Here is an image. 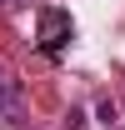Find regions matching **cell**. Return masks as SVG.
I'll list each match as a JSON object with an SVG mask.
<instances>
[{
    "mask_svg": "<svg viewBox=\"0 0 125 130\" xmlns=\"http://www.w3.org/2000/svg\"><path fill=\"white\" fill-rule=\"evenodd\" d=\"M35 30H40V50L45 55H60L70 45V35H75V20H70V10L45 5V10H35Z\"/></svg>",
    "mask_w": 125,
    "mask_h": 130,
    "instance_id": "obj_1",
    "label": "cell"
},
{
    "mask_svg": "<svg viewBox=\"0 0 125 130\" xmlns=\"http://www.w3.org/2000/svg\"><path fill=\"white\" fill-rule=\"evenodd\" d=\"M15 5H20V0H0V10H15Z\"/></svg>",
    "mask_w": 125,
    "mask_h": 130,
    "instance_id": "obj_2",
    "label": "cell"
}]
</instances>
